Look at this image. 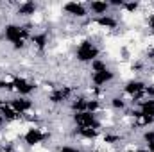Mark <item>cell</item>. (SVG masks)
Listing matches in <instances>:
<instances>
[{
  "label": "cell",
  "mask_w": 154,
  "mask_h": 152,
  "mask_svg": "<svg viewBox=\"0 0 154 152\" xmlns=\"http://www.w3.org/2000/svg\"><path fill=\"white\" fill-rule=\"evenodd\" d=\"M100 56H102V48L99 47V43L95 41V38L82 36L75 43V47H74V61H75L77 65L90 66Z\"/></svg>",
  "instance_id": "obj_1"
},
{
  "label": "cell",
  "mask_w": 154,
  "mask_h": 152,
  "mask_svg": "<svg viewBox=\"0 0 154 152\" xmlns=\"http://www.w3.org/2000/svg\"><path fill=\"white\" fill-rule=\"evenodd\" d=\"M61 14L66 20H72L77 23H82L90 18L88 5L84 2H65V4H61Z\"/></svg>",
  "instance_id": "obj_2"
},
{
  "label": "cell",
  "mask_w": 154,
  "mask_h": 152,
  "mask_svg": "<svg viewBox=\"0 0 154 152\" xmlns=\"http://www.w3.org/2000/svg\"><path fill=\"white\" fill-rule=\"evenodd\" d=\"M13 88H14V95L18 97H32L34 93H38V82L22 74H14Z\"/></svg>",
  "instance_id": "obj_3"
},
{
  "label": "cell",
  "mask_w": 154,
  "mask_h": 152,
  "mask_svg": "<svg viewBox=\"0 0 154 152\" xmlns=\"http://www.w3.org/2000/svg\"><path fill=\"white\" fill-rule=\"evenodd\" d=\"M116 77H118L116 70L113 66H109V68H106V70H102V72L90 74L88 84H91V86H95V88H100V90H108V88L116 81Z\"/></svg>",
  "instance_id": "obj_4"
},
{
  "label": "cell",
  "mask_w": 154,
  "mask_h": 152,
  "mask_svg": "<svg viewBox=\"0 0 154 152\" xmlns=\"http://www.w3.org/2000/svg\"><path fill=\"white\" fill-rule=\"evenodd\" d=\"M9 104H11V108L16 111V114L22 120H25L29 114L34 113V109H36V102L32 100V97H18V95H13V97H9Z\"/></svg>",
  "instance_id": "obj_5"
},
{
  "label": "cell",
  "mask_w": 154,
  "mask_h": 152,
  "mask_svg": "<svg viewBox=\"0 0 154 152\" xmlns=\"http://www.w3.org/2000/svg\"><path fill=\"white\" fill-rule=\"evenodd\" d=\"M52 43V36L47 29H36L29 38V48L36 54H45Z\"/></svg>",
  "instance_id": "obj_6"
},
{
  "label": "cell",
  "mask_w": 154,
  "mask_h": 152,
  "mask_svg": "<svg viewBox=\"0 0 154 152\" xmlns=\"http://www.w3.org/2000/svg\"><path fill=\"white\" fill-rule=\"evenodd\" d=\"M70 123H72V127H97V129H102L99 114L90 113V111H81V113L70 114Z\"/></svg>",
  "instance_id": "obj_7"
},
{
  "label": "cell",
  "mask_w": 154,
  "mask_h": 152,
  "mask_svg": "<svg viewBox=\"0 0 154 152\" xmlns=\"http://www.w3.org/2000/svg\"><path fill=\"white\" fill-rule=\"evenodd\" d=\"M39 13V4L38 2H31V0H25V2H18L14 11H13V16L18 18V22H29L32 16H36Z\"/></svg>",
  "instance_id": "obj_8"
},
{
  "label": "cell",
  "mask_w": 154,
  "mask_h": 152,
  "mask_svg": "<svg viewBox=\"0 0 154 152\" xmlns=\"http://www.w3.org/2000/svg\"><path fill=\"white\" fill-rule=\"evenodd\" d=\"M120 13H109V14H104V16H99V18H91L97 25V29L100 32H113L120 27V18H118Z\"/></svg>",
  "instance_id": "obj_9"
},
{
  "label": "cell",
  "mask_w": 154,
  "mask_h": 152,
  "mask_svg": "<svg viewBox=\"0 0 154 152\" xmlns=\"http://www.w3.org/2000/svg\"><path fill=\"white\" fill-rule=\"evenodd\" d=\"M86 5H88L90 18H99V16H104V14L113 13L109 2H106V0H91V2H88Z\"/></svg>",
  "instance_id": "obj_10"
},
{
  "label": "cell",
  "mask_w": 154,
  "mask_h": 152,
  "mask_svg": "<svg viewBox=\"0 0 154 152\" xmlns=\"http://www.w3.org/2000/svg\"><path fill=\"white\" fill-rule=\"evenodd\" d=\"M136 108L140 109L142 114H145V116H149V118L154 120V99H143V100H140L136 104Z\"/></svg>",
  "instance_id": "obj_11"
},
{
  "label": "cell",
  "mask_w": 154,
  "mask_h": 152,
  "mask_svg": "<svg viewBox=\"0 0 154 152\" xmlns=\"http://www.w3.org/2000/svg\"><path fill=\"white\" fill-rule=\"evenodd\" d=\"M111 65H109V61L106 59V57H99V59H95L90 66H88V72L90 74H95V72H102V70H106V68H109Z\"/></svg>",
  "instance_id": "obj_12"
},
{
  "label": "cell",
  "mask_w": 154,
  "mask_h": 152,
  "mask_svg": "<svg viewBox=\"0 0 154 152\" xmlns=\"http://www.w3.org/2000/svg\"><path fill=\"white\" fill-rule=\"evenodd\" d=\"M56 152H84L79 145H74L70 141H63V143H57Z\"/></svg>",
  "instance_id": "obj_13"
},
{
  "label": "cell",
  "mask_w": 154,
  "mask_h": 152,
  "mask_svg": "<svg viewBox=\"0 0 154 152\" xmlns=\"http://www.w3.org/2000/svg\"><path fill=\"white\" fill-rule=\"evenodd\" d=\"M4 127H7V122L4 120V116L0 114V131H4Z\"/></svg>",
  "instance_id": "obj_14"
},
{
  "label": "cell",
  "mask_w": 154,
  "mask_h": 152,
  "mask_svg": "<svg viewBox=\"0 0 154 152\" xmlns=\"http://www.w3.org/2000/svg\"><path fill=\"white\" fill-rule=\"evenodd\" d=\"M2 152H16V150H14V149H13L11 145H5V149H4Z\"/></svg>",
  "instance_id": "obj_15"
}]
</instances>
